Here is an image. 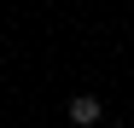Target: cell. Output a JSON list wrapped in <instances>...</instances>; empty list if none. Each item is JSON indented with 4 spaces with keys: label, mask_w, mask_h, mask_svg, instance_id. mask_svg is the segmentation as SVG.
<instances>
[{
    "label": "cell",
    "mask_w": 134,
    "mask_h": 128,
    "mask_svg": "<svg viewBox=\"0 0 134 128\" xmlns=\"http://www.w3.org/2000/svg\"><path fill=\"white\" fill-rule=\"evenodd\" d=\"M64 117H70V122H76V128H93V122H99V117H105V105H99V99H93V93H76V99H70V105H64Z\"/></svg>",
    "instance_id": "6da1fadb"
},
{
    "label": "cell",
    "mask_w": 134,
    "mask_h": 128,
    "mask_svg": "<svg viewBox=\"0 0 134 128\" xmlns=\"http://www.w3.org/2000/svg\"><path fill=\"white\" fill-rule=\"evenodd\" d=\"M117 128H134V122H117Z\"/></svg>",
    "instance_id": "7a4b0ae2"
}]
</instances>
